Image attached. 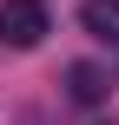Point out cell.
<instances>
[{
  "label": "cell",
  "instance_id": "7a4b0ae2",
  "mask_svg": "<svg viewBox=\"0 0 119 125\" xmlns=\"http://www.w3.org/2000/svg\"><path fill=\"white\" fill-rule=\"evenodd\" d=\"M79 26H86L93 40L119 46V0H86V7H79Z\"/></svg>",
  "mask_w": 119,
  "mask_h": 125
},
{
  "label": "cell",
  "instance_id": "6da1fadb",
  "mask_svg": "<svg viewBox=\"0 0 119 125\" xmlns=\"http://www.w3.org/2000/svg\"><path fill=\"white\" fill-rule=\"evenodd\" d=\"M46 33H53V13H46V0H0V46H13V53H33Z\"/></svg>",
  "mask_w": 119,
  "mask_h": 125
},
{
  "label": "cell",
  "instance_id": "3957f363",
  "mask_svg": "<svg viewBox=\"0 0 119 125\" xmlns=\"http://www.w3.org/2000/svg\"><path fill=\"white\" fill-rule=\"evenodd\" d=\"M106 86H113V79H106L99 66H86V59H79V66H66V92H73L79 105H99V99H106Z\"/></svg>",
  "mask_w": 119,
  "mask_h": 125
}]
</instances>
